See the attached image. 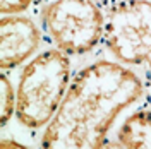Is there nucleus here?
<instances>
[{
	"label": "nucleus",
	"instance_id": "1",
	"mask_svg": "<svg viewBox=\"0 0 151 149\" xmlns=\"http://www.w3.org/2000/svg\"><path fill=\"white\" fill-rule=\"evenodd\" d=\"M142 82L122 64L100 60L79 70L41 137V149H100L124 108L141 98Z\"/></svg>",
	"mask_w": 151,
	"mask_h": 149
},
{
	"label": "nucleus",
	"instance_id": "2",
	"mask_svg": "<svg viewBox=\"0 0 151 149\" xmlns=\"http://www.w3.org/2000/svg\"><path fill=\"white\" fill-rule=\"evenodd\" d=\"M70 60L60 50L35 57L22 69L17 87V120L28 129H41L55 117L67 93Z\"/></svg>",
	"mask_w": 151,
	"mask_h": 149
},
{
	"label": "nucleus",
	"instance_id": "3",
	"mask_svg": "<svg viewBox=\"0 0 151 149\" xmlns=\"http://www.w3.org/2000/svg\"><path fill=\"white\" fill-rule=\"evenodd\" d=\"M43 28L67 55L91 52L105 36L106 21L94 0H53L41 10Z\"/></svg>",
	"mask_w": 151,
	"mask_h": 149
},
{
	"label": "nucleus",
	"instance_id": "4",
	"mask_svg": "<svg viewBox=\"0 0 151 149\" xmlns=\"http://www.w3.org/2000/svg\"><path fill=\"white\" fill-rule=\"evenodd\" d=\"M103 38L119 62L146 65L151 72V2L125 0L112 7Z\"/></svg>",
	"mask_w": 151,
	"mask_h": 149
},
{
	"label": "nucleus",
	"instance_id": "5",
	"mask_svg": "<svg viewBox=\"0 0 151 149\" xmlns=\"http://www.w3.org/2000/svg\"><path fill=\"white\" fill-rule=\"evenodd\" d=\"M41 34L35 21L24 16H4L0 21V67L14 69L40 47Z\"/></svg>",
	"mask_w": 151,
	"mask_h": 149
},
{
	"label": "nucleus",
	"instance_id": "6",
	"mask_svg": "<svg viewBox=\"0 0 151 149\" xmlns=\"http://www.w3.org/2000/svg\"><path fill=\"white\" fill-rule=\"evenodd\" d=\"M117 139L127 149H151V110H141L125 118Z\"/></svg>",
	"mask_w": 151,
	"mask_h": 149
},
{
	"label": "nucleus",
	"instance_id": "7",
	"mask_svg": "<svg viewBox=\"0 0 151 149\" xmlns=\"http://www.w3.org/2000/svg\"><path fill=\"white\" fill-rule=\"evenodd\" d=\"M17 105V94L14 93L12 82L5 74L0 75V120L2 125H5L12 118V113L16 112Z\"/></svg>",
	"mask_w": 151,
	"mask_h": 149
},
{
	"label": "nucleus",
	"instance_id": "8",
	"mask_svg": "<svg viewBox=\"0 0 151 149\" xmlns=\"http://www.w3.org/2000/svg\"><path fill=\"white\" fill-rule=\"evenodd\" d=\"M33 0H0V10L4 16H14L31 5Z\"/></svg>",
	"mask_w": 151,
	"mask_h": 149
},
{
	"label": "nucleus",
	"instance_id": "9",
	"mask_svg": "<svg viewBox=\"0 0 151 149\" xmlns=\"http://www.w3.org/2000/svg\"><path fill=\"white\" fill-rule=\"evenodd\" d=\"M0 149H29L28 146L21 144L17 140H12V139H4L2 144H0Z\"/></svg>",
	"mask_w": 151,
	"mask_h": 149
},
{
	"label": "nucleus",
	"instance_id": "10",
	"mask_svg": "<svg viewBox=\"0 0 151 149\" xmlns=\"http://www.w3.org/2000/svg\"><path fill=\"white\" fill-rule=\"evenodd\" d=\"M100 149H127L125 146H124L120 140H113V139H105V142L101 144V148Z\"/></svg>",
	"mask_w": 151,
	"mask_h": 149
}]
</instances>
